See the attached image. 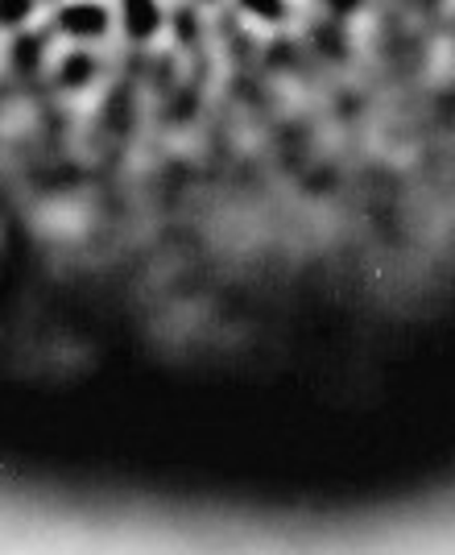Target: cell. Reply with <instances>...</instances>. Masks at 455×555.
Returning a JSON list of instances; mask_svg holds the SVG:
<instances>
[{
	"mask_svg": "<svg viewBox=\"0 0 455 555\" xmlns=\"http://www.w3.org/2000/svg\"><path fill=\"white\" fill-rule=\"evenodd\" d=\"M50 34L75 47H104L116 34L113 0H63L50 9Z\"/></svg>",
	"mask_w": 455,
	"mask_h": 555,
	"instance_id": "6da1fadb",
	"label": "cell"
},
{
	"mask_svg": "<svg viewBox=\"0 0 455 555\" xmlns=\"http://www.w3.org/2000/svg\"><path fill=\"white\" fill-rule=\"evenodd\" d=\"M116 34L133 47L158 42L170 25V0H113Z\"/></svg>",
	"mask_w": 455,
	"mask_h": 555,
	"instance_id": "7a4b0ae2",
	"label": "cell"
},
{
	"mask_svg": "<svg viewBox=\"0 0 455 555\" xmlns=\"http://www.w3.org/2000/svg\"><path fill=\"white\" fill-rule=\"evenodd\" d=\"M46 75L54 79L58 92L79 95L95 88V79L104 75V54H100V47H75V42H67L63 50H54Z\"/></svg>",
	"mask_w": 455,
	"mask_h": 555,
	"instance_id": "3957f363",
	"label": "cell"
},
{
	"mask_svg": "<svg viewBox=\"0 0 455 555\" xmlns=\"http://www.w3.org/2000/svg\"><path fill=\"white\" fill-rule=\"evenodd\" d=\"M54 34H50V25L46 29H34V25H25L17 29L13 38H9V70L13 75H46L50 70V59H54Z\"/></svg>",
	"mask_w": 455,
	"mask_h": 555,
	"instance_id": "277c9868",
	"label": "cell"
},
{
	"mask_svg": "<svg viewBox=\"0 0 455 555\" xmlns=\"http://www.w3.org/2000/svg\"><path fill=\"white\" fill-rule=\"evenodd\" d=\"M232 9L240 17H249L252 25H265V29H282L295 17V0H232Z\"/></svg>",
	"mask_w": 455,
	"mask_h": 555,
	"instance_id": "5b68a950",
	"label": "cell"
},
{
	"mask_svg": "<svg viewBox=\"0 0 455 555\" xmlns=\"http://www.w3.org/2000/svg\"><path fill=\"white\" fill-rule=\"evenodd\" d=\"M38 9H42V0H0V29L17 34L25 25H34Z\"/></svg>",
	"mask_w": 455,
	"mask_h": 555,
	"instance_id": "8992f818",
	"label": "cell"
},
{
	"mask_svg": "<svg viewBox=\"0 0 455 555\" xmlns=\"http://www.w3.org/2000/svg\"><path fill=\"white\" fill-rule=\"evenodd\" d=\"M318 9H323V17H336V22H352L356 13H364V4L368 0H315Z\"/></svg>",
	"mask_w": 455,
	"mask_h": 555,
	"instance_id": "52a82bcc",
	"label": "cell"
},
{
	"mask_svg": "<svg viewBox=\"0 0 455 555\" xmlns=\"http://www.w3.org/2000/svg\"><path fill=\"white\" fill-rule=\"evenodd\" d=\"M414 4H418V9H427V13H434V9L443 4V0H414Z\"/></svg>",
	"mask_w": 455,
	"mask_h": 555,
	"instance_id": "ba28073f",
	"label": "cell"
},
{
	"mask_svg": "<svg viewBox=\"0 0 455 555\" xmlns=\"http://www.w3.org/2000/svg\"><path fill=\"white\" fill-rule=\"evenodd\" d=\"M195 4H204V9H216V4H224V0H195Z\"/></svg>",
	"mask_w": 455,
	"mask_h": 555,
	"instance_id": "9c48e42d",
	"label": "cell"
},
{
	"mask_svg": "<svg viewBox=\"0 0 455 555\" xmlns=\"http://www.w3.org/2000/svg\"><path fill=\"white\" fill-rule=\"evenodd\" d=\"M42 4H50V9H54V4H63V0H42Z\"/></svg>",
	"mask_w": 455,
	"mask_h": 555,
	"instance_id": "30bf717a",
	"label": "cell"
}]
</instances>
